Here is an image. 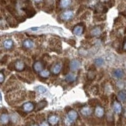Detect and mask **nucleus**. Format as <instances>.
Listing matches in <instances>:
<instances>
[{
  "mask_svg": "<svg viewBox=\"0 0 126 126\" xmlns=\"http://www.w3.org/2000/svg\"><path fill=\"white\" fill-rule=\"evenodd\" d=\"M18 78L20 81H23V82H25V83H30V82H29V81L28 80V79H27L25 78L22 77V76H18Z\"/></svg>",
  "mask_w": 126,
  "mask_h": 126,
  "instance_id": "obj_45",
  "label": "nucleus"
},
{
  "mask_svg": "<svg viewBox=\"0 0 126 126\" xmlns=\"http://www.w3.org/2000/svg\"><path fill=\"white\" fill-rule=\"evenodd\" d=\"M41 0H35V2H40Z\"/></svg>",
  "mask_w": 126,
  "mask_h": 126,
  "instance_id": "obj_54",
  "label": "nucleus"
},
{
  "mask_svg": "<svg viewBox=\"0 0 126 126\" xmlns=\"http://www.w3.org/2000/svg\"><path fill=\"white\" fill-rule=\"evenodd\" d=\"M6 22L8 23L10 27L13 28L17 27L18 25V23L16 22V20H15V18H13L12 16H8L6 17Z\"/></svg>",
  "mask_w": 126,
  "mask_h": 126,
  "instance_id": "obj_6",
  "label": "nucleus"
},
{
  "mask_svg": "<svg viewBox=\"0 0 126 126\" xmlns=\"http://www.w3.org/2000/svg\"><path fill=\"white\" fill-rule=\"evenodd\" d=\"M67 44L73 47V46H76V42L74 39H69V40H67Z\"/></svg>",
  "mask_w": 126,
  "mask_h": 126,
  "instance_id": "obj_42",
  "label": "nucleus"
},
{
  "mask_svg": "<svg viewBox=\"0 0 126 126\" xmlns=\"http://www.w3.org/2000/svg\"><path fill=\"white\" fill-rule=\"evenodd\" d=\"M98 100L95 98H92L88 100V104L91 107H95L97 106V104L98 103Z\"/></svg>",
  "mask_w": 126,
  "mask_h": 126,
  "instance_id": "obj_28",
  "label": "nucleus"
},
{
  "mask_svg": "<svg viewBox=\"0 0 126 126\" xmlns=\"http://www.w3.org/2000/svg\"><path fill=\"white\" fill-rule=\"evenodd\" d=\"M1 94L0 93V102H1Z\"/></svg>",
  "mask_w": 126,
  "mask_h": 126,
  "instance_id": "obj_53",
  "label": "nucleus"
},
{
  "mask_svg": "<svg viewBox=\"0 0 126 126\" xmlns=\"http://www.w3.org/2000/svg\"><path fill=\"white\" fill-rule=\"evenodd\" d=\"M6 8L8 10V12L12 15L14 16L17 15V12H16V9L13 6H12V5H8V6H6Z\"/></svg>",
  "mask_w": 126,
  "mask_h": 126,
  "instance_id": "obj_20",
  "label": "nucleus"
},
{
  "mask_svg": "<svg viewBox=\"0 0 126 126\" xmlns=\"http://www.w3.org/2000/svg\"><path fill=\"white\" fill-rule=\"evenodd\" d=\"M116 125H117V126H122V119H121V118L119 119V120H118L117 122Z\"/></svg>",
  "mask_w": 126,
  "mask_h": 126,
  "instance_id": "obj_47",
  "label": "nucleus"
},
{
  "mask_svg": "<svg viewBox=\"0 0 126 126\" xmlns=\"http://www.w3.org/2000/svg\"><path fill=\"white\" fill-rule=\"evenodd\" d=\"M113 108L114 112L117 113H120L122 112V105L119 103V102H117V100L114 101L113 103Z\"/></svg>",
  "mask_w": 126,
  "mask_h": 126,
  "instance_id": "obj_10",
  "label": "nucleus"
},
{
  "mask_svg": "<svg viewBox=\"0 0 126 126\" xmlns=\"http://www.w3.org/2000/svg\"><path fill=\"white\" fill-rule=\"evenodd\" d=\"M73 16H74V13L72 11H66V12H63L62 13L61 16L63 20L68 21V20H70L71 19L73 18Z\"/></svg>",
  "mask_w": 126,
  "mask_h": 126,
  "instance_id": "obj_5",
  "label": "nucleus"
},
{
  "mask_svg": "<svg viewBox=\"0 0 126 126\" xmlns=\"http://www.w3.org/2000/svg\"><path fill=\"white\" fill-rule=\"evenodd\" d=\"M76 79V75H74V74H69V75H67V76L66 77V79H65V80L66 81L68 82V83H71V82H74L75 80Z\"/></svg>",
  "mask_w": 126,
  "mask_h": 126,
  "instance_id": "obj_21",
  "label": "nucleus"
},
{
  "mask_svg": "<svg viewBox=\"0 0 126 126\" xmlns=\"http://www.w3.org/2000/svg\"><path fill=\"white\" fill-rule=\"evenodd\" d=\"M11 119H12V122H14V123H16L19 120L18 116L16 113H12L11 115Z\"/></svg>",
  "mask_w": 126,
  "mask_h": 126,
  "instance_id": "obj_35",
  "label": "nucleus"
},
{
  "mask_svg": "<svg viewBox=\"0 0 126 126\" xmlns=\"http://www.w3.org/2000/svg\"><path fill=\"white\" fill-rule=\"evenodd\" d=\"M15 69L18 71H22L25 68V64L21 61H18L15 63Z\"/></svg>",
  "mask_w": 126,
  "mask_h": 126,
  "instance_id": "obj_12",
  "label": "nucleus"
},
{
  "mask_svg": "<svg viewBox=\"0 0 126 126\" xmlns=\"http://www.w3.org/2000/svg\"><path fill=\"white\" fill-rule=\"evenodd\" d=\"M83 30H84V29H83V26L81 25V23H79L75 26V27L73 29V33L76 35L80 36L83 34Z\"/></svg>",
  "mask_w": 126,
  "mask_h": 126,
  "instance_id": "obj_8",
  "label": "nucleus"
},
{
  "mask_svg": "<svg viewBox=\"0 0 126 126\" xmlns=\"http://www.w3.org/2000/svg\"><path fill=\"white\" fill-rule=\"evenodd\" d=\"M47 105V102L46 100H42L40 102H39V103L37 105V107H36V111H40V110H42L43 109H44L46 106Z\"/></svg>",
  "mask_w": 126,
  "mask_h": 126,
  "instance_id": "obj_17",
  "label": "nucleus"
},
{
  "mask_svg": "<svg viewBox=\"0 0 126 126\" xmlns=\"http://www.w3.org/2000/svg\"><path fill=\"white\" fill-rule=\"evenodd\" d=\"M13 40H11V39H7V40H4V42H3V46L6 49H10L13 47Z\"/></svg>",
  "mask_w": 126,
  "mask_h": 126,
  "instance_id": "obj_19",
  "label": "nucleus"
},
{
  "mask_svg": "<svg viewBox=\"0 0 126 126\" xmlns=\"http://www.w3.org/2000/svg\"><path fill=\"white\" fill-rule=\"evenodd\" d=\"M0 4L1 5H5L6 4V2L5 1V0H0Z\"/></svg>",
  "mask_w": 126,
  "mask_h": 126,
  "instance_id": "obj_48",
  "label": "nucleus"
},
{
  "mask_svg": "<svg viewBox=\"0 0 126 126\" xmlns=\"http://www.w3.org/2000/svg\"><path fill=\"white\" fill-rule=\"evenodd\" d=\"M62 69V66L61 64H56L54 66V67H53V69H52V71L54 74H58V73H60L61 70Z\"/></svg>",
  "mask_w": 126,
  "mask_h": 126,
  "instance_id": "obj_27",
  "label": "nucleus"
},
{
  "mask_svg": "<svg viewBox=\"0 0 126 126\" xmlns=\"http://www.w3.org/2000/svg\"><path fill=\"white\" fill-rule=\"evenodd\" d=\"M8 69H9L10 71H13L15 69V63L12 62L10 63L8 65Z\"/></svg>",
  "mask_w": 126,
  "mask_h": 126,
  "instance_id": "obj_40",
  "label": "nucleus"
},
{
  "mask_svg": "<svg viewBox=\"0 0 126 126\" xmlns=\"http://www.w3.org/2000/svg\"><path fill=\"white\" fill-rule=\"evenodd\" d=\"M124 33H125V34H126V29H125V30H124Z\"/></svg>",
  "mask_w": 126,
  "mask_h": 126,
  "instance_id": "obj_55",
  "label": "nucleus"
},
{
  "mask_svg": "<svg viewBox=\"0 0 126 126\" xmlns=\"http://www.w3.org/2000/svg\"><path fill=\"white\" fill-rule=\"evenodd\" d=\"M71 1V0H61L60 6L63 8H66L70 5Z\"/></svg>",
  "mask_w": 126,
  "mask_h": 126,
  "instance_id": "obj_23",
  "label": "nucleus"
},
{
  "mask_svg": "<svg viewBox=\"0 0 126 126\" xmlns=\"http://www.w3.org/2000/svg\"><path fill=\"white\" fill-rule=\"evenodd\" d=\"M85 9H86V6H85V5H83V4L80 5V6H79V7L78 8V9L77 12H76V15L80 14V13H81V12H83Z\"/></svg>",
  "mask_w": 126,
  "mask_h": 126,
  "instance_id": "obj_36",
  "label": "nucleus"
},
{
  "mask_svg": "<svg viewBox=\"0 0 126 126\" xmlns=\"http://www.w3.org/2000/svg\"><path fill=\"white\" fill-rule=\"evenodd\" d=\"M81 113L83 116L88 117L92 115V110L90 107H84L81 110Z\"/></svg>",
  "mask_w": 126,
  "mask_h": 126,
  "instance_id": "obj_14",
  "label": "nucleus"
},
{
  "mask_svg": "<svg viewBox=\"0 0 126 126\" xmlns=\"http://www.w3.org/2000/svg\"><path fill=\"white\" fill-rule=\"evenodd\" d=\"M124 71L120 69H117L116 70H115L114 73H113V75L117 78H122L124 76Z\"/></svg>",
  "mask_w": 126,
  "mask_h": 126,
  "instance_id": "obj_22",
  "label": "nucleus"
},
{
  "mask_svg": "<svg viewBox=\"0 0 126 126\" xmlns=\"http://www.w3.org/2000/svg\"><path fill=\"white\" fill-rule=\"evenodd\" d=\"M9 58V56L8 54H5L3 57H2L1 60L0 61V63H1V64L4 65L6 63H7L8 60Z\"/></svg>",
  "mask_w": 126,
  "mask_h": 126,
  "instance_id": "obj_34",
  "label": "nucleus"
},
{
  "mask_svg": "<svg viewBox=\"0 0 126 126\" xmlns=\"http://www.w3.org/2000/svg\"><path fill=\"white\" fill-rule=\"evenodd\" d=\"M4 80V76L2 73H0V84L3 83Z\"/></svg>",
  "mask_w": 126,
  "mask_h": 126,
  "instance_id": "obj_46",
  "label": "nucleus"
},
{
  "mask_svg": "<svg viewBox=\"0 0 126 126\" xmlns=\"http://www.w3.org/2000/svg\"><path fill=\"white\" fill-rule=\"evenodd\" d=\"M34 109V105L31 102H27L23 105V110L25 112H30Z\"/></svg>",
  "mask_w": 126,
  "mask_h": 126,
  "instance_id": "obj_9",
  "label": "nucleus"
},
{
  "mask_svg": "<svg viewBox=\"0 0 126 126\" xmlns=\"http://www.w3.org/2000/svg\"><path fill=\"white\" fill-rule=\"evenodd\" d=\"M35 90L37 92H39V93L42 94V93H44L47 92V88H46V87H44V86H41V85H40V86H36Z\"/></svg>",
  "mask_w": 126,
  "mask_h": 126,
  "instance_id": "obj_29",
  "label": "nucleus"
},
{
  "mask_svg": "<svg viewBox=\"0 0 126 126\" xmlns=\"http://www.w3.org/2000/svg\"><path fill=\"white\" fill-rule=\"evenodd\" d=\"M78 114L77 112L74 110H69V112H67V116L66 119H65V124L67 126H70L74 121L78 119Z\"/></svg>",
  "mask_w": 126,
  "mask_h": 126,
  "instance_id": "obj_1",
  "label": "nucleus"
},
{
  "mask_svg": "<svg viewBox=\"0 0 126 126\" xmlns=\"http://www.w3.org/2000/svg\"><path fill=\"white\" fill-rule=\"evenodd\" d=\"M91 92L94 95H97L99 93V88L98 85H94V86H93L91 89Z\"/></svg>",
  "mask_w": 126,
  "mask_h": 126,
  "instance_id": "obj_32",
  "label": "nucleus"
},
{
  "mask_svg": "<svg viewBox=\"0 0 126 126\" xmlns=\"http://www.w3.org/2000/svg\"><path fill=\"white\" fill-rule=\"evenodd\" d=\"M81 66V63L78 59H74V60L72 61L70 63V67L72 71H77L78 69H79L80 68Z\"/></svg>",
  "mask_w": 126,
  "mask_h": 126,
  "instance_id": "obj_3",
  "label": "nucleus"
},
{
  "mask_svg": "<svg viewBox=\"0 0 126 126\" xmlns=\"http://www.w3.org/2000/svg\"><path fill=\"white\" fill-rule=\"evenodd\" d=\"M45 119V115L44 113H40L36 116V119L39 121H43Z\"/></svg>",
  "mask_w": 126,
  "mask_h": 126,
  "instance_id": "obj_38",
  "label": "nucleus"
},
{
  "mask_svg": "<svg viewBox=\"0 0 126 126\" xmlns=\"http://www.w3.org/2000/svg\"><path fill=\"white\" fill-rule=\"evenodd\" d=\"M22 10L24 11L26 13V15L28 18L33 17V16L36 14V11L32 5H27L24 8H22Z\"/></svg>",
  "mask_w": 126,
  "mask_h": 126,
  "instance_id": "obj_2",
  "label": "nucleus"
},
{
  "mask_svg": "<svg viewBox=\"0 0 126 126\" xmlns=\"http://www.w3.org/2000/svg\"><path fill=\"white\" fill-rule=\"evenodd\" d=\"M33 68L35 71L40 72L43 69V64H42L41 62L37 61L33 64Z\"/></svg>",
  "mask_w": 126,
  "mask_h": 126,
  "instance_id": "obj_16",
  "label": "nucleus"
},
{
  "mask_svg": "<svg viewBox=\"0 0 126 126\" xmlns=\"http://www.w3.org/2000/svg\"><path fill=\"white\" fill-rule=\"evenodd\" d=\"M38 126L37 125H36V124H33V125H32V126Z\"/></svg>",
  "mask_w": 126,
  "mask_h": 126,
  "instance_id": "obj_56",
  "label": "nucleus"
},
{
  "mask_svg": "<svg viewBox=\"0 0 126 126\" xmlns=\"http://www.w3.org/2000/svg\"><path fill=\"white\" fill-rule=\"evenodd\" d=\"M96 77V73L95 71H92L88 70V78L90 81H93L94 79Z\"/></svg>",
  "mask_w": 126,
  "mask_h": 126,
  "instance_id": "obj_26",
  "label": "nucleus"
},
{
  "mask_svg": "<svg viewBox=\"0 0 126 126\" xmlns=\"http://www.w3.org/2000/svg\"><path fill=\"white\" fill-rule=\"evenodd\" d=\"M118 98L120 101H125L126 100V91L122 90L120 91L118 94Z\"/></svg>",
  "mask_w": 126,
  "mask_h": 126,
  "instance_id": "obj_25",
  "label": "nucleus"
},
{
  "mask_svg": "<svg viewBox=\"0 0 126 126\" xmlns=\"http://www.w3.org/2000/svg\"><path fill=\"white\" fill-rule=\"evenodd\" d=\"M75 106H76V107L79 108V107H81L83 106V104H82V103H76V104H75Z\"/></svg>",
  "mask_w": 126,
  "mask_h": 126,
  "instance_id": "obj_50",
  "label": "nucleus"
},
{
  "mask_svg": "<svg viewBox=\"0 0 126 126\" xmlns=\"http://www.w3.org/2000/svg\"><path fill=\"white\" fill-rule=\"evenodd\" d=\"M107 4L109 8H112L115 5V0H109Z\"/></svg>",
  "mask_w": 126,
  "mask_h": 126,
  "instance_id": "obj_43",
  "label": "nucleus"
},
{
  "mask_svg": "<svg viewBox=\"0 0 126 126\" xmlns=\"http://www.w3.org/2000/svg\"><path fill=\"white\" fill-rule=\"evenodd\" d=\"M69 59L65 58L63 63V75H67L69 73Z\"/></svg>",
  "mask_w": 126,
  "mask_h": 126,
  "instance_id": "obj_4",
  "label": "nucleus"
},
{
  "mask_svg": "<svg viewBox=\"0 0 126 126\" xmlns=\"http://www.w3.org/2000/svg\"><path fill=\"white\" fill-rule=\"evenodd\" d=\"M59 120V117L56 115H50V117L48 119V122L52 126H55V125L57 124L58 123Z\"/></svg>",
  "mask_w": 126,
  "mask_h": 126,
  "instance_id": "obj_11",
  "label": "nucleus"
},
{
  "mask_svg": "<svg viewBox=\"0 0 126 126\" xmlns=\"http://www.w3.org/2000/svg\"><path fill=\"white\" fill-rule=\"evenodd\" d=\"M11 1V3H12V4H16V3H17V1L18 0H10Z\"/></svg>",
  "mask_w": 126,
  "mask_h": 126,
  "instance_id": "obj_51",
  "label": "nucleus"
},
{
  "mask_svg": "<svg viewBox=\"0 0 126 126\" xmlns=\"http://www.w3.org/2000/svg\"><path fill=\"white\" fill-rule=\"evenodd\" d=\"M40 126H49V124L46 122H42V123L40 124Z\"/></svg>",
  "mask_w": 126,
  "mask_h": 126,
  "instance_id": "obj_49",
  "label": "nucleus"
},
{
  "mask_svg": "<svg viewBox=\"0 0 126 126\" xmlns=\"http://www.w3.org/2000/svg\"><path fill=\"white\" fill-rule=\"evenodd\" d=\"M94 19L97 22H100V21H104L106 19V16L105 15H98V16H94Z\"/></svg>",
  "mask_w": 126,
  "mask_h": 126,
  "instance_id": "obj_33",
  "label": "nucleus"
},
{
  "mask_svg": "<svg viewBox=\"0 0 126 126\" xmlns=\"http://www.w3.org/2000/svg\"><path fill=\"white\" fill-rule=\"evenodd\" d=\"M9 119L10 118H9L8 115L7 113H3L0 116V123L3 125L7 124L9 122Z\"/></svg>",
  "mask_w": 126,
  "mask_h": 126,
  "instance_id": "obj_13",
  "label": "nucleus"
},
{
  "mask_svg": "<svg viewBox=\"0 0 126 126\" xmlns=\"http://www.w3.org/2000/svg\"><path fill=\"white\" fill-rule=\"evenodd\" d=\"M28 96H29V98L30 100H33L35 98V93L34 92H31V91H29V93H28Z\"/></svg>",
  "mask_w": 126,
  "mask_h": 126,
  "instance_id": "obj_39",
  "label": "nucleus"
},
{
  "mask_svg": "<svg viewBox=\"0 0 126 126\" xmlns=\"http://www.w3.org/2000/svg\"><path fill=\"white\" fill-rule=\"evenodd\" d=\"M124 49L125 50H126V41L125 42V44L124 45Z\"/></svg>",
  "mask_w": 126,
  "mask_h": 126,
  "instance_id": "obj_52",
  "label": "nucleus"
},
{
  "mask_svg": "<svg viewBox=\"0 0 126 126\" xmlns=\"http://www.w3.org/2000/svg\"><path fill=\"white\" fill-rule=\"evenodd\" d=\"M33 45L34 44H33V41L30 40V39L25 40L23 43V46L25 48H27V49H32V48H33Z\"/></svg>",
  "mask_w": 126,
  "mask_h": 126,
  "instance_id": "obj_18",
  "label": "nucleus"
},
{
  "mask_svg": "<svg viewBox=\"0 0 126 126\" xmlns=\"http://www.w3.org/2000/svg\"><path fill=\"white\" fill-rule=\"evenodd\" d=\"M90 12H86L85 13H84V14L83 15H81V16L80 17V20H85V19H86L88 18V16L90 15Z\"/></svg>",
  "mask_w": 126,
  "mask_h": 126,
  "instance_id": "obj_41",
  "label": "nucleus"
},
{
  "mask_svg": "<svg viewBox=\"0 0 126 126\" xmlns=\"http://www.w3.org/2000/svg\"><path fill=\"white\" fill-rule=\"evenodd\" d=\"M101 33H102V29L100 27H96L91 31V34H92V36H94V37H97V36L100 35Z\"/></svg>",
  "mask_w": 126,
  "mask_h": 126,
  "instance_id": "obj_15",
  "label": "nucleus"
},
{
  "mask_svg": "<svg viewBox=\"0 0 126 126\" xmlns=\"http://www.w3.org/2000/svg\"><path fill=\"white\" fill-rule=\"evenodd\" d=\"M94 63L96 66L100 67V66H103V64H104V60L102 57H99V58H96V59H94Z\"/></svg>",
  "mask_w": 126,
  "mask_h": 126,
  "instance_id": "obj_24",
  "label": "nucleus"
},
{
  "mask_svg": "<svg viewBox=\"0 0 126 126\" xmlns=\"http://www.w3.org/2000/svg\"><path fill=\"white\" fill-rule=\"evenodd\" d=\"M104 109L101 106L97 105L94 110V114L97 117L102 118L104 115Z\"/></svg>",
  "mask_w": 126,
  "mask_h": 126,
  "instance_id": "obj_7",
  "label": "nucleus"
},
{
  "mask_svg": "<svg viewBox=\"0 0 126 126\" xmlns=\"http://www.w3.org/2000/svg\"><path fill=\"white\" fill-rule=\"evenodd\" d=\"M17 113H18L20 115H21L22 117H25L26 115H27V113H26L25 112H24V111H23V110H17Z\"/></svg>",
  "mask_w": 126,
  "mask_h": 126,
  "instance_id": "obj_44",
  "label": "nucleus"
},
{
  "mask_svg": "<svg viewBox=\"0 0 126 126\" xmlns=\"http://www.w3.org/2000/svg\"><path fill=\"white\" fill-rule=\"evenodd\" d=\"M100 98L101 100H102L103 103H105V104H107V103H109V98H108V96H106V95L103 94V95H102V96H100Z\"/></svg>",
  "mask_w": 126,
  "mask_h": 126,
  "instance_id": "obj_37",
  "label": "nucleus"
},
{
  "mask_svg": "<svg viewBox=\"0 0 126 126\" xmlns=\"http://www.w3.org/2000/svg\"><path fill=\"white\" fill-rule=\"evenodd\" d=\"M14 18H15V20H16L17 22H24L26 20V18L23 16H20V15H16L15 16H14Z\"/></svg>",
  "mask_w": 126,
  "mask_h": 126,
  "instance_id": "obj_31",
  "label": "nucleus"
},
{
  "mask_svg": "<svg viewBox=\"0 0 126 126\" xmlns=\"http://www.w3.org/2000/svg\"><path fill=\"white\" fill-rule=\"evenodd\" d=\"M40 75L44 78H46L50 75V71L49 70H42L40 72Z\"/></svg>",
  "mask_w": 126,
  "mask_h": 126,
  "instance_id": "obj_30",
  "label": "nucleus"
}]
</instances>
